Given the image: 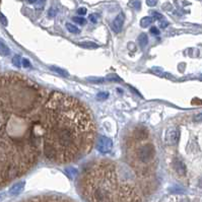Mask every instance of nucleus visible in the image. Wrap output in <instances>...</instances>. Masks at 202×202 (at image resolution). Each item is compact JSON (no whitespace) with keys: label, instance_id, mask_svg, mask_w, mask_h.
I'll list each match as a JSON object with an SVG mask.
<instances>
[{"label":"nucleus","instance_id":"obj_1","mask_svg":"<svg viewBox=\"0 0 202 202\" xmlns=\"http://www.w3.org/2000/svg\"><path fill=\"white\" fill-rule=\"evenodd\" d=\"M95 138V120L82 102L0 70V188L41 158L58 165L79 160Z\"/></svg>","mask_w":202,"mask_h":202},{"label":"nucleus","instance_id":"obj_2","mask_svg":"<svg viewBox=\"0 0 202 202\" xmlns=\"http://www.w3.org/2000/svg\"><path fill=\"white\" fill-rule=\"evenodd\" d=\"M79 190L87 202H142L140 192L115 162H92L82 171Z\"/></svg>","mask_w":202,"mask_h":202},{"label":"nucleus","instance_id":"obj_3","mask_svg":"<svg viewBox=\"0 0 202 202\" xmlns=\"http://www.w3.org/2000/svg\"><path fill=\"white\" fill-rule=\"evenodd\" d=\"M148 130L145 127L138 126L134 128L126 139L128 162L147 188L151 184L155 157V148L148 140Z\"/></svg>","mask_w":202,"mask_h":202},{"label":"nucleus","instance_id":"obj_4","mask_svg":"<svg viewBox=\"0 0 202 202\" xmlns=\"http://www.w3.org/2000/svg\"><path fill=\"white\" fill-rule=\"evenodd\" d=\"M21 202H75V201H73L71 199H67V198H64L61 196L47 195V196H36Z\"/></svg>","mask_w":202,"mask_h":202},{"label":"nucleus","instance_id":"obj_5","mask_svg":"<svg viewBox=\"0 0 202 202\" xmlns=\"http://www.w3.org/2000/svg\"><path fill=\"white\" fill-rule=\"evenodd\" d=\"M112 146H113L112 139L106 136H101L98 142H96V149L101 153H108L112 149Z\"/></svg>","mask_w":202,"mask_h":202},{"label":"nucleus","instance_id":"obj_6","mask_svg":"<svg viewBox=\"0 0 202 202\" xmlns=\"http://www.w3.org/2000/svg\"><path fill=\"white\" fill-rule=\"evenodd\" d=\"M179 131L176 128H170L166 133V141L169 144H176L179 139Z\"/></svg>","mask_w":202,"mask_h":202},{"label":"nucleus","instance_id":"obj_7","mask_svg":"<svg viewBox=\"0 0 202 202\" xmlns=\"http://www.w3.org/2000/svg\"><path fill=\"white\" fill-rule=\"evenodd\" d=\"M124 19H125V17H124V14L120 13V14L117 15V16H116V18L113 21V22H112V30H113L115 33L121 32V30L123 28V25H124Z\"/></svg>","mask_w":202,"mask_h":202},{"label":"nucleus","instance_id":"obj_8","mask_svg":"<svg viewBox=\"0 0 202 202\" xmlns=\"http://www.w3.org/2000/svg\"><path fill=\"white\" fill-rule=\"evenodd\" d=\"M174 169L175 171L177 172V174H179L180 176H184L186 175V172H187V169H186V166L183 162L179 161V160H176L174 162Z\"/></svg>","mask_w":202,"mask_h":202},{"label":"nucleus","instance_id":"obj_9","mask_svg":"<svg viewBox=\"0 0 202 202\" xmlns=\"http://www.w3.org/2000/svg\"><path fill=\"white\" fill-rule=\"evenodd\" d=\"M25 186V182H19V183H16L12 186V188L10 189V193L13 194V195H16L19 192L21 191L22 188H24Z\"/></svg>","mask_w":202,"mask_h":202},{"label":"nucleus","instance_id":"obj_10","mask_svg":"<svg viewBox=\"0 0 202 202\" xmlns=\"http://www.w3.org/2000/svg\"><path fill=\"white\" fill-rule=\"evenodd\" d=\"M79 46H81V47H83V48H87V49H96L99 47L96 43L91 42V41H85L82 43H79Z\"/></svg>","mask_w":202,"mask_h":202},{"label":"nucleus","instance_id":"obj_11","mask_svg":"<svg viewBox=\"0 0 202 202\" xmlns=\"http://www.w3.org/2000/svg\"><path fill=\"white\" fill-rule=\"evenodd\" d=\"M138 42H139L140 47L144 48L145 46L147 45V43H148V38H147V35L146 34H141L140 36L138 37Z\"/></svg>","mask_w":202,"mask_h":202},{"label":"nucleus","instance_id":"obj_12","mask_svg":"<svg viewBox=\"0 0 202 202\" xmlns=\"http://www.w3.org/2000/svg\"><path fill=\"white\" fill-rule=\"evenodd\" d=\"M153 17L145 16V17H143L141 21H140V26H142V28H147V26L153 24Z\"/></svg>","mask_w":202,"mask_h":202},{"label":"nucleus","instance_id":"obj_13","mask_svg":"<svg viewBox=\"0 0 202 202\" xmlns=\"http://www.w3.org/2000/svg\"><path fill=\"white\" fill-rule=\"evenodd\" d=\"M66 29H67L71 34H78V33H80V30L77 28V26H75L74 25H72V24H69V22H67V24H66Z\"/></svg>","mask_w":202,"mask_h":202},{"label":"nucleus","instance_id":"obj_14","mask_svg":"<svg viewBox=\"0 0 202 202\" xmlns=\"http://www.w3.org/2000/svg\"><path fill=\"white\" fill-rule=\"evenodd\" d=\"M52 69L53 71H55V72H57L58 74H60V75H62V76H67L68 75V73H67V71H65L64 69H62V68H59V67H56V66H51L50 67Z\"/></svg>","mask_w":202,"mask_h":202},{"label":"nucleus","instance_id":"obj_15","mask_svg":"<svg viewBox=\"0 0 202 202\" xmlns=\"http://www.w3.org/2000/svg\"><path fill=\"white\" fill-rule=\"evenodd\" d=\"M106 79L112 81V82H118V81H121V80H122L117 74H114V73H113V74H109V75L106 77Z\"/></svg>","mask_w":202,"mask_h":202},{"label":"nucleus","instance_id":"obj_16","mask_svg":"<svg viewBox=\"0 0 202 202\" xmlns=\"http://www.w3.org/2000/svg\"><path fill=\"white\" fill-rule=\"evenodd\" d=\"M73 21H74L76 24H78V25H84L85 22H87L85 18H84V17H81V16H75V17H73Z\"/></svg>","mask_w":202,"mask_h":202},{"label":"nucleus","instance_id":"obj_17","mask_svg":"<svg viewBox=\"0 0 202 202\" xmlns=\"http://www.w3.org/2000/svg\"><path fill=\"white\" fill-rule=\"evenodd\" d=\"M87 80L92 81V82H95V83H101V82H103V81H104V78H98V77H88Z\"/></svg>","mask_w":202,"mask_h":202},{"label":"nucleus","instance_id":"obj_18","mask_svg":"<svg viewBox=\"0 0 202 202\" xmlns=\"http://www.w3.org/2000/svg\"><path fill=\"white\" fill-rule=\"evenodd\" d=\"M98 96L99 100H106V99H108L109 95H108V92H99L98 96Z\"/></svg>","mask_w":202,"mask_h":202},{"label":"nucleus","instance_id":"obj_19","mask_svg":"<svg viewBox=\"0 0 202 202\" xmlns=\"http://www.w3.org/2000/svg\"><path fill=\"white\" fill-rule=\"evenodd\" d=\"M149 32L154 35V36H157V35H160V30H158L157 28H155V26H153L150 30H149Z\"/></svg>","mask_w":202,"mask_h":202},{"label":"nucleus","instance_id":"obj_20","mask_svg":"<svg viewBox=\"0 0 202 202\" xmlns=\"http://www.w3.org/2000/svg\"><path fill=\"white\" fill-rule=\"evenodd\" d=\"M87 8L85 7H80V8L77 9V13H78L79 15H84V14H87Z\"/></svg>","mask_w":202,"mask_h":202},{"label":"nucleus","instance_id":"obj_21","mask_svg":"<svg viewBox=\"0 0 202 202\" xmlns=\"http://www.w3.org/2000/svg\"><path fill=\"white\" fill-rule=\"evenodd\" d=\"M89 21H91L92 22H94V24H96V22L98 21V15H96V14H91V15H89Z\"/></svg>","mask_w":202,"mask_h":202},{"label":"nucleus","instance_id":"obj_22","mask_svg":"<svg viewBox=\"0 0 202 202\" xmlns=\"http://www.w3.org/2000/svg\"><path fill=\"white\" fill-rule=\"evenodd\" d=\"M21 62H22V65H24L26 68H29V67H31V66H32V64H31V62H30L28 59H22Z\"/></svg>","mask_w":202,"mask_h":202},{"label":"nucleus","instance_id":"obj_23","mask_svg":"<svg viewBox=\"0 0 202 202\" xmlns=\"http://www.w3.org/2000/svg\"><path fill=\"white\" fill-rule=\"evenodd\" d=\"M194 121L195 122H202V113H199L194 116Z\"/></svg>","mask_w":202,"mask_h":202},{"label":"nucleus","instance_id":"obj_24","mask_svg":"<svg viewBox=\"0 0 202 202\" xmlns=\"http://www.w3.org/2000/svg\"><path fill=\"white\" fill-rule=\"evenodd\" d=\"M56 13H57V10L56 9H54L53 7H51V8H50V10H49V16H51V17H54L56 15Z\"/></svg>","mask_w":202,"mask_h":202},{"label":"nucleus","instance_id":"obj_25","mask_svg":"<svg viewBox=\"0 0 202 202\" xmlns=\"http://www.w3.org/2000/svg\"><path fill=\"white\" fill-rule=\"evenodd\" d=\"M157 0H146V4L148 6H154L157 5Z\"/></svg>","mask_w":202,"mask_h":202},{"label":"nucleus","instance_id":"obj_26","mask_svg":"<svg viewBox=\"0 0 202 202\" xmlns=\"http://www.w3.org/2000/svg\"><path fill=\"white\" fill-rule=\"evenodd\" d=\"M153 17L155 19H162V15L161 13H158V12H153Z\"/></svg>","mask_w":202,"mask_h":202},{"label":"nucleus","instance_id":"obj_27","mask_svg":"<svg viewBox=\"0 0 202 202\" xmlns=\"http://www.w3.org/2000/svg\"><path fill=\"white\" fill-rule=\"evenodd\" d=\"M0 21H2V24H3V25H5V26L7 25V21H6V18H5L4 16H3L2 14H0Z\"/></svg>","mask_w":202,"mask_h":202},{"label":"nucleus","instance_id":"obj_28","mask_svg":"<svg viewBox=\"0 0 202 202\" xmlns=\"http://www.w3.org/2000/svg\"><path fill=\"white\" fill-rule=\"evenodd\" d=\"M160 26H161V28L165 29V28H167V26H169V22H167V21H162L161 24H160Z\"/></svg>","mask_w":202,"mask_h":202},{"label":"nucleus","instance_id":"obj_29","mask_svg":"<svg viewBox=\"0 0 202 202\" xmlns=\"http://www.w3.org/2000/svg\"><path fill=\"white\" fill-rule=\"evenodd\" d=\"M133 5H134V7H135V8H137V9H139V8H140V3H139L138 1H135Z\"/></svg>","mask_w":202,"mask_h":202},{"label":"nucleus","instance_id":"obj_30","mask_svg":"<svg viewBox=\"0 0 202 202\" xmlns=\"http://www.w3.org/2000/svg\"><path fill=\"white\" fill-rule=\"evenodd\" d=\"M13 62H14V63L16 64L17 66H19V65H21V63H19V61H18V58H17V57H16V58H14Z\"/></svg>","mask_w":202,"mask_h":202},{"label":"nucleus","instance_id":"obj_31","mask_svg":"<svg viewBox=\"0 0 202 202\" xmlns=\"http://www.w3.org/2000/svg\"><path fill=\"white\" fill-rule=\"evenodd\" d=\"M36 1H38V0H28V2H29V3H35Z\"/></svg>","mask_w":202,"mask_h":202},{"label":"nucleus","instance_id":"obj_32","mask_svg":"<svg viewBox=\"0 0 202 202\" xmlns=\"http://www.w3.org/2000/svg\"><path fill=\"white\" fill-rule=\"evenodd\" d=\"M199 186H200V187L202 188V179H201V180L199 181Z\"/></svg>","mask_w":202,"mask_h":202},{"label":"nucleus","instance_id":"obj_33","mask_svg":"<svg viewBox=\"0 0 202 202\" xmlns=\"http://www.w3.org/2000/svg\"><path fill=\"white\" fill-rule=\"evenodd\" d=\"M181 202H190V201L188 199H184V200H182Z\"/></svg>","mask_w":202,"mask_h":202}]
</instances>
